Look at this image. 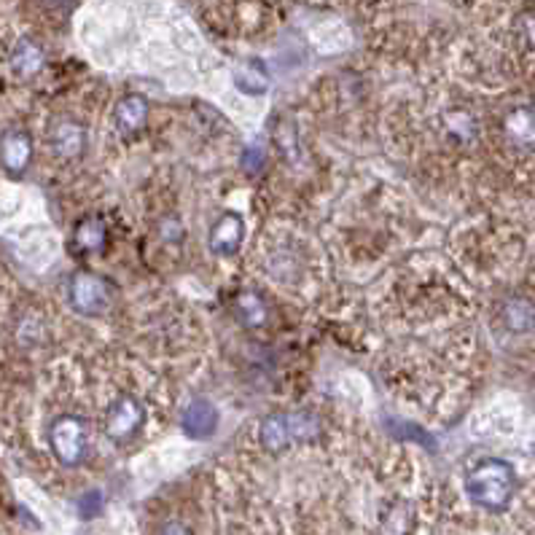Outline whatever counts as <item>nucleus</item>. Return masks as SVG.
<instances>
[{
	"mask_svg": "<svg viewBox=\"0 0 535 535\" xmlns=\"http://www.w3.org/2000/svg\"><path fill=\"white\" fill-rule=\"evenodd\" d=\"M465 492L476 506L492 514L506 511L517 495V471L503 458L479 460L465 476Z\"/></svg>",
	"mask_w": 535,
	"mask_h": 535,
	"instance_id": "nucleus-1",
	"label": "nucleus"
},
{
	"mask_svg": "<svg viewBox=\"0 0 535 535\" xmlns=\"http://www.w3.org/2000/svg\"><path fill=\"white\" fill-rule=\"evenodd\" d=\"M320 433V423L306 414V412H294V414H269L261 420L258 436L264 450L269 452H283L294 442H306Z\"/></svg>",
	"mask_w": 535,
	"mask_h": 535,
	"instance_id": "nucleus-2",
	"label": "nucleus"
},
{
	"mask_svg": "<svg viewBox=\"0 0 535 535\" xmlns=\"http://www.w3.org/2000/svg\"><path fill=\"white\" fill-rule=\"evenodd\" d=\"M86 433L89 425L78 414H63L52 423L49 428V447L54 458L65 468H76L86 458Z\"/></svg>",
	"mask_w": 535,
	"mask_h": 535,
	"instance_id": "nucleus-3",
	"label": "nucleus"
},
{
	"mask_svg": "<svg viewBox=\"0 0 535 535\" xmlns=\"http://www.w3.org/2000/svg\"><path fill=\"white\" fill-rule=\"evenodd\" d=\"M146 425V409L135 395H119L105 414V436L113 444H130Z\"/></svg>",
	"mask_w": 535,
	"mask_h": 535,
	"instance_id": "nucleus-4",
	"label": "nucleus"
},
{
	"mask_svg": "<svg viewBox=\"0 0 535 535\" xmlns=\"http://www.w3.org/2000/svg\"><path fill=\"white\" fill-rule=\"evenodd\" d=\"M68 302L83 317H97L111 306V286L94 272H78L68 288Z\"/></svg>",
	"mask_w": 535,
	"mask_h": 535,
	"instance_id": "nucleus-5",
	"label": "nucleus"
},
{
	"mask_svg": "<svg viewBox=\"0 0 535 535\" xmlns=\"http://www.w3.org/2000/svg\"><path fill=\"white\" fill-rule=\"evenodd\" d=\"M242 239H245V221H242V216H239V213H224V216L210 227L208 245H210V253H213V256L229 258L234 253H239Z\"/></svg>",
	"mask_w": 535,
	"mask_h": 535,
	"instance_id": "nucleus-6",
	"label": "nucleus"
},
{
	"mask_svg": "<svg viewBox=\"0 0 535 535\" xmlns=\"http://www.w3.org/2000/svg\"><path fill=\"white\" fill-rule=\"evenodd\" d=\"M219 409L208 398H194L180 420V428L189 439H210L219 431Z\"/></svg>",
	"mask_w": 535,
	"mask_h": 535,
	"instance_id": "nucleus-7",
	"label": "nucleus"
},
{
	"mask_svg": "<svg viewBox=\"0 0 535 535\" xmlns=\"http://www.w3.org/2000/svg\"><path fill=\"white\" fill-rule=\"evenodd\" d=\"M149 100L138 92L132 94H124L119 102H116V111H113V122H116V130L122 135H135L146 127L149 122Z\"/></svg>",
	"mask_w": 535,
	"mask_h": 535,
	"instance_id": "nucleus-8",
	"label": "nucleus"
},
{
	"mask_svg": "<svg viewBox=\"0 0 535 535\" xmlns=\"http://www.w3.org/2000/svg\"><path fill=\"white\" fill-rule=\"evenodd\" d=\"M33 161V141L27 132L11 130L0 138V164L11 175H22Z\"/></svg>",
	"mask_w": 535,
	"mask_h": 535,
	"instance_id": "nucleus-9",
	"label": "nucleus"
},
{
	"mask_svg": "<svg viewBox=\"0 0 535 535\" xmlns=\"http://www.w3.org/2000/svg\"><path fill=\"white\" fill-rule=\"evenodd\" d=\"M83 130L78 127L76 122H63L54 127V135H52V146L54 151L60 153L63 159H76L78 153L83 151Z\"/></svg>",
	"mask_w": 535,
	"mask_h": 535,
	"instance_id": "nucleus-10",
	"label": "nucleus"
},
{
	"mask_svg": "<svg viewBox=\"0 0 535 535\" xmlns=\"http://www.w3.org/2000/svg\"><path fill=\"white\" fill-rule=\"evenodd\" d=\"M234 309H237L239 323H245L248 328H261L267 323V317H269L264 299L258 294H253V291H242L237 297V302H234Z\"/></svg>",
	"mask_w": 535,
	"mask_h": 535,
	"instance_id": "nucleus-11",
	"label": "nucleus"
},
{
	"mask_svg": "<svg viewBox=\"0 0 535 535\" xmlns=\"http://www.w3.org/2000/svg\"><path fill=\"white\" fill-rule=\"evenodd\" d=\"M105 224L100 219H83L73 229V248L81 253H94L105 245Z\"/></svg>",
	"mask_w": 535,
	"mask_h": 535,
	"instance_id": "nucleus-12",
	"label": "nucleus"
},
{
	"mask_svg": "<svg viewBox=\"0 0 535 535\" xmlns=\"http://www.w3.org/2000/svg\"><path fill=\"white\" fill-rule=\"evenodd\" d=\"M16 73L22 76H35L41 68H44V49L33 41H19V46L14 49V57H11Z\"/></svg>",
	"mask_w": 535,
	"mask_h": 535,
	"instance_id": "nucleus-13",
	"label": "nucleus"
},
{
	"mask_svg": "<svg viewBox=\"0 0 535 535\" xmlns=\"http://www.w3.org/2000/svg\"><path fill=\"white\" fill-rule=\"evenodd\" d=\"M234 81H237V86H239L242 92H248V94H261V92H267V86H269V78L264 73V65L256 63V60H250L245 68H239Z\"/></svg>",
	"mask_w": 535,
	"mask_h": 535,
	"instance_id": "nucleus-14",
	"label": "nucleus"
},
{
	"mask_svg": "<svg viewBox=\"0 0 535 535\" xmlns=\"http://www.w3.org/2000/svg\"><path fill=\"white\" fill-rule=\"evenodd\" d=\"M100 509H102V492H97V490L86 492V495L78 501V511H81V517H86V520L97 517Z\"/></svg>",
	"mask_w": 535,
	"mask_h": 535,
	"instance_id": "nucleus-15",
	"label": "nucleus"
}]
</instances>
